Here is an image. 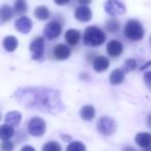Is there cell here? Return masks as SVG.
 I'll return each mask as SVG.
<instances>
[{
    "label": "cell",
    "mask_w": 151,
    "mask_h": 151,
    "mask_svg": "<svg viewBox=\"0 0 151 151\" xmlns=\"http://www.w3.org/2000/svg\"><path fill=\"white\" fill-rule=\"evenodd\" d=\"M14 97L20 105L29 110L52 115L60 114L65 110L60 91L50 87H22L15 91Z\"/></svg>",
    "instance_id": "obj_1"
},
{
    "label": "cell",
    "mask_w": 151,
    "mask_h": 151,
    "mask_svg": "<svg viewBox=\"0 0 151 151\" xmlns=\"http://www.w3.org/2000/svg\"><path fill=\"white\" fill-rule=\"evenodd\" d=\"M106 42V34L96 26H89L85 29L83 42L87 47H99Z\"/></svg>",
    "instance_id": "obj_2"
},
{
    "label": "cell",
    "mask_w": 151,
    "mask_h": 151,
    "mask_svg": "<svg viewBox=\"0 0 151 151\" xmlns=\"http://www.w3.org/2000/svg\"><path fill=\"white\" fill-rule=\"evenodd\" d=\"M124 35L130 40L139 42L143 40L145 35L144 27L138 20H128L124 26Z\"/></svg>",
    "instance_id": "obj_3"
},
{
    "label": "cell",
    "mask_w": 151,
    "mask_h": 151,
    "mask_svg": "<svg viewBox=\"0 0 151 151\" xmlns=\"http://www.w3.org/2000/svg\"><path fill=\"white\" fill-rule=\"evenodd\" d=\"M47 124L40 117H33L27 123V130L33 137H42L46 132Z\"/></svg>",
    "instance_id": "obj_4"
},
{
    "label": "cell",
    "mask_w": 151,
    "mask_h": 151,
    "mask_svg": "<svg viewBox=\"0 0 151 151\" xmlns=\"http://www.w3.org/2000/svg\"><path fill=\"white\" fill-rule=\"evenodd\" d=\"M97 130L103 136H112L116 132V122L113 118L104 116L97 122Z\"/></svg>",
    "instance_id": "obj_5"
},
{
    "label": "cell",
    "mask_w": 151,
    "mask_h": 151,
    "mask_svg": "<svg viewBox=\"0 0 151 151\" xmlns=\"http://www.w3.org/2000/svg\"><path fill=\"white\" fill-rule=\"evenodd\" d=\"M29 50L32 54V59L36 61H40L44 58V51H45V42L44 37L37 36L31 42L29 47Z\"/></svg>",
    "instance_id": "obj_6"
},
{
    "label": "cell",
    "mask_w": 151,
    "mask_h": 151,
    "mask_svg": "<svg viewBox=\"0 0 151 151\" xmlns=\"http://www.w3.org/2000/svg\"><path fill=\"white\" fill-rule=\"evenodd\" d=\"M62 32V25L58 21H51L44 29V36L49 40H54L60 36Z\"/></svg>",
    "instance_id": "obj_7"
},
{
    "label": "cell",
    "mask_w": 151,
    "mask_h": 151,
    "mask_svg": "<svg viewBox=\"0 0 151 151\" xmlns=\"http://www.w3.org/2000/svg\"><path fill=\"white\" fill-rule=\"evenodd\" d=\"M105 11L108 15L112 17H117V16L123 15L126 12V9L118 0H107L105 3Z\"/></svg>",
    "instance_id": "obj_8"
},
{
    "label": "cell",
    "mask_w": 151,
    "mask_h": 151,
    "mask_svg": "<svg viewBox=\"0 0 151 151\" xmlns=\"http://www.w3.org/2000/svg\"><path fill=\"white\" fill-rule=\"evenodd\" d=\"M32 21L30 18L26 17V16H23V17L18 18L17 20L15 21V27L16 30L19 31L20 33H29L32 29Z\"/></svg>",
    "instance_id": "obj_9"
},
{
    "label": "cell",
    "mask_w": 151,
    "mask_h": 151,
    "mask_svg": "<svg viewBox=\"0 0 151 151\" xmlns=\"http://www.w3.org/2000/svg\"><path fill=\"white\" fill-rule=\"evenodd\" d=\"M107 53L113 58H117L123 53V45L117 40H112L107 44Z\"/></svg>",
    "instance_id": "obj_10"
},
{
    "label": "cell",
    "mask_w": 151,
    "mask_h": 151,
    "mask_svg": "<svg viewBox=\"0 0 151 151\" xmlns=\"http://www.w3.org/2000/svg\"><path fill=\"white\" fill-rule=\"evenodd\" d=\"M75 18L80 22H89L92 18V12L87 5H81L76 9Z\"/></svg>",
    "instance_id": "obj_11"
},
{
    "label": "cell",
    "mask_w": 151,
    "mask_h": 151,
    "mask_svg": "<svg viewBox=\"0 0 151 151\" xmlns=\"http://www.w3.org/2000/svg\"><path fill=\"white\" fill-rule=\"evenodd\" d=\"M93 69L96 73H104L106 71L110 66V60L106 56H96L93 59Z\"/></svg>",
    "instance_id": "obj_12"
},
{
    "label": "cell",
    "mask_w": 151,
    "mask_h": 151,
    "mask_svg": "<svg viewBox=\"0 0 151 151\" xmlns=\"http://www.w3.org/2000/svg\"><path fill=\"white\" fill-rule=\"evenodd\" d=\"M53 53H54V57L57 60H65V59L69 58L71 51H70V48H69L67 45L59 44L54 48Z\"/></svg>",
    "instance_id": "obj_13"
},
{
    "label": "cell",
    "mask_w": 151,
    "mask_h": 151,
    "mask_svg": "<svg viewBox=\"0 0 151 151\" xmlns=\"http://www.w3.org/2000/svg\"><path fill=\"white\" fill-rule=\"evenodd\" d=\"M80 32L76 29H68L64 34V40L68 46H77L80 42Z\"/></svg>",
    "instance_id": "obj_14"
},
{
    "label": "cell",
    "mask_w": 151,
    "mask_h": 151,
    "mask_svg": "<svg viewBox=\"0 0 151 151\" xmlns=\"http://www.w3.org/2000/svg\"><path fill=\"white\" fill-rule=\"evenodd\" d=\"M5 123L9 124L13 127H17V126L20 125L22 121V115L20 112L18 111H12L9 112V113L5 115Z\"/></svg>",
    "instance_id": "obj_15"
},
{
    "label": "cell",
    "mask_w": 151,
    "mask_h": 151,
    "mask_svg": "<svg viewBox=\"0 0 151 151\" xmlns=\"http://www.w3.org/2000/svg\"><path fill=\"white\" fill-rule=\"evenodd\" d=\"M134 141L141 148L148 149L151 144V134L149 132H139L134 138Z\"/></svg>",
    "instance_id": "obj_16"
},
{
    "label": "cell",
    "mask_w": 151,
    "mask_h": 151,
    "mask_svg": "<svg viewBox=\"0 0 151 151\" xmlns=\"http://www.w3.org/2000/svg\"><path fill=\"white\" fill-rule=\"evenodd\" d=\"M13 16L14 11L9 4H3L0 6V24H4L11 21Z\"/></svg>",
    "instance_id": "obj_17"
},
{
    "label": "cell",
    "mask_w": 151,
    "mask_h": 151,
    "mask_svg": "<svg viewBox=\"0 0 151 151\" xmlns=\"http://www.w3.org/2000/svg\"><path fill=\"white\" fill-rule=\"evenodd\" d=\"M14 134H15V129L9 124L5 123L0 126V140L1 141L11 140Z\"/></svg>",
    "instance_id": "obj_18"
},
{
    "label": "cell",
    "mask_w": 151,
    "mask_h": 151,
    "mask_svg": "<svg viewBox=\"0 0 151 151\" xmlns=\"http://www.w3.org/2000/svg\"><path fill=\"white\" fill-rule=\"evenodd\" d=\"M110 83L112 85H120L124 81V71L121 68H116L110 75Z\"/></svg>",
    "instance_id": "obj_19"
},
{
    "label": "cell",
    "mask_w": 151,
    "mask_h": 151,
    "mask_svg": "<svg viewBox=\"0 0 151 151\" xmlns=\"http://www.w3.org/2000/svg\"><path fill=\"white\" fill-rule=\"evenodd\" d=\"M2 45H3V48L7 51V52H14L16 49L18 48L19 46V42L18 40L13 35H9L6 37H4L2 42Z\"/></svg>",
    "instance_id": "obj_20"
},
{
    "label": "cell",
    "mask_w": 151,
    "mask_h": 151,
    "mask_svg": "<svg viewBox=\"0 0 151 151\" xmlns=\"http://www.w3.org/2000/svg\"><path fill=\"white\" fill-rule=\"evenodd\" d=\"M34 17L38 21H46L50 18V11L45 5H40L34 9Z\"/></svg>",
    "instance_id": "obj_21"
},
{
    "label": "cell",
    "mask_w": 151,
    "mask_h": 151,
    "mask_svg": "<svg viewBox=\"0 0 151 151\" xmlns=\"http://www.w3.org/2000/svg\"><path fill=\"white\" fill-rule=\"evenodd\" d=\"M81 117L86 121H90L95 117V109L93 106L86 105L81 109Z\"/></svg>",
    "instance_id": "obj_22"
},
{
    "label": "cell",
    "mask_w": 151,
    "mask_h": 151,
    "mask_svg": "<svg viewBox=\"0 0 151 151\" xmlns=\"http://www.w3.org/2000/svg\"><path fill=\"white\" fill-rule=\"evenodd\" d=\"M106 29L109 32H111V33H116L120 29V22L118 21V19L113 17L112 19L107 21V23H106Z\"/></svg>",
    "instance_id": "obj_23"
},
{
    "label": "cell",
    "mask_w": 151,
    "mask_h": 151,
    "mask_svg": "<svg viewBox=\"0 0 151 151\" xmlns=\"http://www.w3.org/2000/svg\"><path fill=\"white\" fill-rule=\"evenodd\" d=\"M27 3L25 0H16L15 4H14V11L18 15H24L27 12Z\"/></svg>",
    "instance_id": "obj_24"
},
{
    "label": "cell",
    "mask_w": 151,
    "mask_h": 151,
    "mask_svg": "<svg viewBox=\"0 0 151 151\" xmlns=\"http://www.w3.org/2000/svg\"><path fill=\"white\" fill-rule=\"evenodd\" d=\"M67 151H84L86 150V147L80 141H73V142H70L66 147Z\"/></svg>",
    "instance_id": "obj_25"
},
{
    "label": "cell",
    "mask_w": 151,
    "mask_h": 151,
    "mask_svg": "<svg viewBox=\"0 0 151 151\" xmlns=\"http://www.w3.org/2000/svg\"><path fill=\"white\" fill-rule=\"evenodd\" d=\"M136 67H137V61L132 58H128L124 61L123 66H122V68L123 69H122V70H123L124 73H130V71L134 70Z\"/></svg>",
    "instance_id": "obj_26"
},
{
    "label": "cell",
    "mask_w": 151,
    "mask_h": 151,
    "mask_svg": "<svg viewBox=\"0 0 151 151\" xmlns=\"http://www.w3.org/2000/svg\"><path fill=\"white\" fill-rule=\"evenodd\" d=\"M44 151H61V146L55 141H51L48 142L44 147H42Z\"/></svg>",
    "instance_id": "obj_27"
},
{
    "label": "cell",
    "mask_w": 151,
    "mask_h": 151,
    "mask_svg": "<svg viewBox=\"0 0 151 151\" xmlns=\"http://www.w3.org/2000/svg\"><path fill=\"white\" fill-rule=\"evenodd\" d=\"M14 148H15L14 143L9 140L3 141V142L1 143V145H0V149H1V150H4V151H11V150H13Z\"/></svg>",
    "instance_id": "obj_28"
},
{
    "label": "cell",
    "mask_w": 151,
    "mask_h": 151,
    "mask_svg": "<svg viewBox=\"0 0 151 151\" xmlns=\"http://www.w3.org/2000/svg\"><path fill=\"white\" fill-rule=\"evenodd\" d=\"M150 76H151L150 71H147V73L144 75V81L148 87H150Z\"/></svg>",
    "instance_id": "obj_29"
},
{
    "label": "cell",
    "mask_w": 151,
    "mask_h": 151,
    "mask_svg": "<svg viewBox=\"0 0 151 151\" xmlns=\"http://www.w3.org/2000/svg\"><path fill=\"white\" fill-rule=\"evenodd\" d=\"M70 0H54V2L56 3L57 5H65L69 2Z\"/></svg>",
    "instance_id": "obj_30"
},
{
    "label": "cell",
    "mask_w": 151,
    "mask_h": 151,
    "mask_svg": "<svg viewBox=\"0 0 151 151\" xmlns=\"http://www.w3.org/2000/svg\"><path fill=\"white\" fill-rule=\"evenodd\" d=\"M92 0H78V2L80 3L81 5H88L91 3Z\"/></svg>",
    "instance_id": "obj_31"
},
{
    "label": "cell",
    "mask_w": 151,
    "mask_h": 151,
    "mask_svg": "<svg viewBox=\"0 0 151 151\" xmlns=\"http://www.w3.org/2000/svg\"><path fill=\"white\" fill-rule=\"evenodd\" d=\"M22 151H26V150H31V151H34L35 149L33 148V147H31V146H24V147H22V149H21Z\"/></svg>",
    "instance_id": "obj_32"
},
{
    "label": "cell",
    "mask_w": 151,
    "mask_h": 151,
    "mask_svg": "<svg viewBox=\"0 0 151 151\" xmlns=\"http://www.w3.org/2000/svg\"><path fill=\"white\" fill-rule=\"evenodd\" d=\"M1 118H2V115H1V113H0V120H1Z\"/></svg>",
    "instance_id": "obj_33"
}]
</instances>
